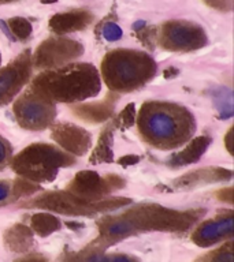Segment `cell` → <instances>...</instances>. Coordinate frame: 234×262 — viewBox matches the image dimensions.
<instances>
[{
	"instance_id": "1",
	"label": "cell",
	"mask_w": 234,
	"mask_h": 262,
	"mask_svg": "<svg viewBox=\"0 0 234 262\" xmlns=\"http://www.w3.org/2000/svg\"><path fill=\"white\" fill-rule=\"evenodd\" d=\"M140 130L152 145L171 149L192 135V116L184 108L172 104L151 102L141 111Z\"/></svg>"
},
{
	"instance_id": "2",
	"label": "cell",
	"mask_w": 234,
	"mask_h": 262,
	"mask_svg": "<svg viewBox=\"0 0 234 262\" xmlns=\"http://www.w3.org/2000/svg\"><path fill=\"white\" fill-rule=\"evenodd\" d=\"M152 61L144 53L114 52L106 61L107 82L116 89L139 85L148 75Z\"/></svg>"
},
{
	"instance_id": "3",
	"label": "cell",
	"mask_w": 234,
	"mask_h": 262,
	"mask_svg": "<svg viewBox=\"0 0 234 262\" xmlns=\"http://www.w3.org/2000/svg\"><path fill=\"white\" fill-rule=\"evenodd\" d=\"M201 34L200 30H194L192 26L182 24H172L167 28V42L171 45L172 48L185 49L199 47L200 40L199 36Z\"/></svg>"
},
{
	"instance_id": "4",
	"label": "cell",
	"mask_w": 234,
	"mask_h": 262,
	"mask_svg": "<svg viewBox=\"0 0 234 262\" xmlns=\"http://www.w3.org/2000/svg\"><path fill=\"white\" fill-rule=\"evenodd\" d=\"M233 233V217H227L219 221H208L201 225L197 231L196 242L199 245H209L222 237L230 236Z\"/></svg>"
},
{
	"instance_id": "5",
	"label": "cell",
	"mask_w": 234,
	"mask_h": 262,
	"mask_svg": "<svg viewBox=\"0 0 234 262\" xmlns=\"http://www.w3.org/2000/svg\"><path fill=\"white\" fill-rule=\"evenodd\" d=\"M18 112L22 122L32 127H41L49 119L48 106L40 100H33V98H28L21 102Z\"/></svg>"
},
{
	"instance_id": "6",
	"label": "cell",
	"mask_w": 234,
	"mask_h": 262,
	"mask_svg": "<svg viewBox=\"0 0 234 262\" xmlns=\"http://www.w3.org/2000/svg\"><path fill=\"white\" fill-rule=\"evenodd\" d=\"M213 101L217 105L222 119H229L233 116V93L231 90L222 88L213 94Z\"/></svg>"
},
{
	"instance_id": "7",
	"label": "cell",
	"mask_w": 234,
	"mask_h": 262,
	"mask_svg": "<svg viewBox=\"0 0 234 262\" xmlns=\"http://www.w3.org/2000/svg\"><path fill=\"white\" fill-rule=\"evenodd\" d=\"M16 79H18V71L14 69H8L3 74H0V100L12 89Z\"/></svg>"
},
{
	"instance_id": "8",
	"label": "cell",
	"mask_w": 234,
	"mask_h": 262,
	"mask_svg": "<svg viewBox=\"0 0 234 262\" xmlns=\"http://www.w3.org/2000/svg\"><path fill=\"white\" fill-rule=\"evenodd\" d=\"M103 37L111 42L121 40L122 38V29L119 28L116 24H107L103 29Z\"/></svg>"
},
{
	"instance_id": "9",
	"label": "cell",
	"mask_w": 234,
	"mask_h": 262,
	"mask_svg": "<svg viewBox=\"0 0 234 262\" xmlns=\"http://www.w3.org/2000/svg\"><path fill=\"white\" fill-rule=\"evenodd\" d=\"M130 228L129 223H125V221H119V223H115L114 225L110 227V232L112 235H121V233H125L127 229Z\"/></svg>"
},
{
	"instance_id": "10",
	"label": "cell",
	"mask_w": 234,
	"mask_h": 262,
	"mask_svg": "<svg viewBox=\"0 0 234 262\" xmlns=\"http://www.w3.org/2000/svg\"><path fill=\"white\" fill-rule=\"evenodd\" d=\"M0 29H2V32L6 34V36L8 37V40H11V41H15L16 40V37L12 34L11 32V29L8 28V25L7 22H4L3 19H0Z\"/></svg>"
},
{
	"instance_id": "11",
	"label": "cell",
	"mask_w": 234,
	"mask_h": 262,
	"mask_svg": "<svg viewBox=\"0 0 234 262\" xmlns=\"http://www.w3.org/2000/svg\"><path fill=\"white\" fill-rule=\"evenodd\" d=\"M7 156H8V147H7V143L4 142L3 139L0 138V165L7 160Z\"/></svg>"
},
{
	"instance_id": "12",
	"label": "cell",
	"mask_w": 234,
	"mask_h": 262,
	"mask_svg": "<svg viewBox=\"0 0 234 262\" xmlns=\"http://www.w3.org/2000/svg\"><path fill=\"white\" fill-rule=\"evenodd\" d=\"M8 186L7 184H4V183H0V202L4 200H7V196H8Z\"/></svg>"
},
{
	"instance_id": "13",
	"label": "cell",
	"mask_w": 234,
	"mask_h": 262,
	"mask_svg": "<svg viewBox=\"0 0 234 262\" xmlns=\"http://www.w3.org/2000/svg\"><path fill=\"white\" fill-rule=\"evenodd\" d=\"M143 26H145V22H144V20H137V22L133 25V29H134V30H139V29H141Z\"/></svg>"
}]
</instances>
